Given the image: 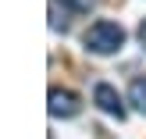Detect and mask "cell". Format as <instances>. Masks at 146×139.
I'll return each mask as SVG.
<instances>
[{"label":"cell","instance_id":"cell-1","mask_svg":"<svg viewBox=\"0 0 146 139\" xmlns=\"http://www.w3.org/2000/svg\"><path fill=\"white\" fill-rule=\"evenodd\" d=\"M82 43L93 50V54H118L121 47H125V29L118 25V21H93L89 29H86Z\"/></svg>","mask_w":146,"mask_h":139},{"label":"cell","instance_id":"cell-2","mask_svg":"<svg viewBox=\"0 0 146 139\" xmlns=\"http://www.w3.org/2000/svg\"><path fill=\"white\" fill-rule=\"evenodd\" d=\"M50 114L54 118H75L78 111H82V100L75 96L71 89H50Z\"/></svg>","mask_w":146,"mask_h":139},{"label":"cell","instance_id":"cell-3","mask_svg":"<svg viewBox=\"0 0 146 139\" xmlns=\"http://www.w3.org/2000/svg\"><path fill=\"white\" fill-rule=\"evenodd\" d=\"M93 104L100 107L104 114H111V118H125V104H121V96H118V89L114 86H107V82H100L96 89H93Z\"/></svg>","mask_w":146,"mask_h":139},{"label":"cell","instance_id":"cell-4","mask_svg":"<svg viewBox=\"0 0 146 139\" xmlns=\"http://www.w3.org/2000/svg\"><path fill=\"white\" fill-rule=\"evenodd\" d=\"M128 104H132L139 114H146V75L132 78V86H128Z\"/></svg>","mask_w":146,"mask_h":139},{"label":"cell","instance_id":"cell-5","mask_svg":"<svg viewBox=\"0 0 146 139\" xmlns=\"http://www.w3.org/2000/svg\"><path fill=\"white\" fill-rule=\"evenodd\" d=\"M68 7H71L75 14H86V11L93 7V0H68Z\"/></svg>","mask_w":146,"mask_h":139},{"label":"cell","instance_id":"cell-6","mask_svg":"<svg viewBox=\"0 0 146 139\" xmlns=\"http://www.w3.org/2000/svg\"><path fill=\"white\" fill-rule=\"evenodd\" d=\"M139 39H143V47H146V21L139 25Z\"/></svg>","mask_w":146,"mask_h":139}]
</instances>
